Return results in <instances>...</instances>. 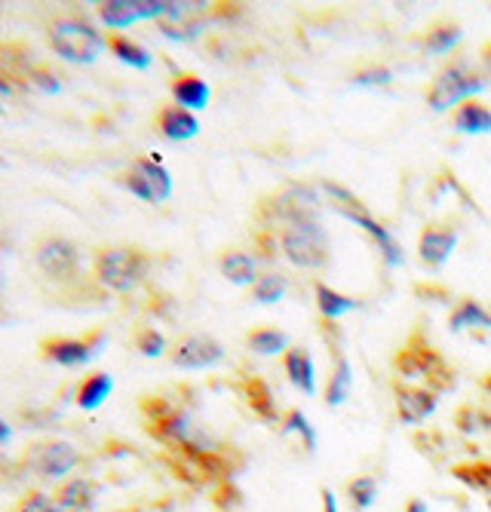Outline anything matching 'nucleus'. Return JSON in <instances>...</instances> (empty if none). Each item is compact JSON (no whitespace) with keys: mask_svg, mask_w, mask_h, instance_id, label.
Instances as JSON below:
<instances>
[{"mask_svg":"<svg viewBox=\"0 0 491 512\" xmlns=\"http://www.w3.org/2000/svg\"><path fill=\"white\" fill-rule=\"evenodd\" d=\"M157 129H160V135L172 138V142H188V138H194L200 132V123L191 111L178 108V105H166L157 114Z\"/></svg>","mask_w":491,"mask_h":512,"instance_id":"nucleus-15","label":"nucleus"},{"mask_svg":"<svg viewBox=\"0 0 491 512\" xmlns=\"http://www.w3.org/2000/svg\"><path fill=\"white\" fill-rule=\"evenodd\" d=\"M120 184L145 203H166L172 194V175L160 166L157 157H139L120 175Z\"/></svg>","mask_w":491,"mask_h":512,"instance_id":"nucleus-6","label":"nucleus"},{"mask_svg":"<svg viewBox=\"0 0 491 512\" xmlns=\"http://www.w3.org/2000/svg\"><path fill=\"white\" fill-rule=\"evenodd\" d=\"M479 424H491V417H485V414H479L473 408H461V414H458L461 433H476V430H482Z\"/></svg>","mask_w":491,"mask_h":512,"instance_id":"nucleus-36","label":"nucleus"},{"mask_svg":"<svg viewBox=\"0 0 491 512\" xmlns=\"http://www.w3.org/2000/svg\"><path fill=\"white\" fill-rule=\"evenodd\" d=\"M283 365H286L289 381H292L301 393H307V396H310V393H317V381H314V359H310V353H307V350H301V347L286 350Z\"/></svg>","mask_w":491,"mask_h":512,"instance_id":"nucleus-16","label":"nucleus"},{"mask_svg":"<svg viewBox=\"0 0 491 512\" xmlns=\"http://www.w3.org/2000/svg\"><path fill=\"white\" fill-rule=\"evenodd\" d=\"M409 512H427V506H424L421 500H412V503H409Z\"/></svg>","mask_w":491,"mask_h":512,"instance_id":"nucleus-39","label":"nucleus"},{"mask_svg":"<svg viewBox=\"0 0 491 512\" xmlns=\"http://www.w3.org/2000/svg\"><path fill=\"white\" fill-rule=\"evenodd\" d=\"M108 50H111L123 65H132V68H148V65H151V53L145 50L142 43L129 40L126 34H111V37H108Z\"/></svg>","mask_w":491,"mask_h":512,"instance_id":"nucleus-20","label":"nucleus"},{"mask_svg":"<svg viewBox=\"0 0 491 512\" xmlns=\"http://www.w3.org/2000/svg\"><path fill=\"white\" fill-rule=\"evenodd\" d=\"M280 249L295 267H304V270H320L329 261V240L317 218L286 224L280 234Z\"/></svg>","mask_w":491,"mask_h":512,"instance_id":"nucleus-4","label":"nucleus"},{"mask_svg":"<svg viewBox=\"0 0 491 512\" xmlns=\"http://www.w3.org/2000/svg\"><path fill=\"white\" fill-rule=\"evenodd\" d=\"M464 31L458 22H449V19H442L436 22L427 34H424V50L433 53V56H445L449 50H455V46L461 43Z\"/></svg>","mask_w":491,"mask_h":512,"instance_id":"nucleus-17","label":"nucleus"},{"mask_svg":"<svg viewBox=\"0 0 491 512\" xmlns=\"http://www.w3.org/2000/svg\"><path fill=\"white\" fill-rule=\"evenodd\" d=\"M59 509H74V512H80V509H89V503H93V488H89L86 482H80V479H74V482H68L65 488H62V494H59Z\"/></svg>","mask_w":491,"mask_h":512,"instance_id":"nucleus-30","label":"nucleus"},{"mask_svg":"<svg viewBox=\"0 0 491 512\" xmlns=\"http://www.w3.org/2000/svg\"><path fill=\"white\" fill-rule=\"evenodd\" d=\"M102 344H105V332H93L86 338H47L40 341V356L65 368H77L93 359L102 350Z\"/></svg>","mask_w":491,"mask_h":512,"instance_id":"nucleus-9","label":"nucleus"},{"mask_svg":"<svg viewBox=\"0 0 491 512\" xmlns=\"http://www.w3.org/2000/svg\"><path fill=\"white\" fill-rule=\"evenodd\" d=\"M396 411L403 424H421L436 411V393L424 387H396Z\"/></svg>","mask_w":491,"mask_h":512,"instance_id":"nucleus-13","label":"nucleus"},{"mask_svg":"<svg viewBox=\"0 0 491 512\" xmlns=\"http://www.w3.org/2000/svg\"><path fill=\"white\" fill-rule=\"evenodd\" d=\"M347 494L356 503V509H369L375 503V497H378V482L372 476H360V479H353L347 485Z\"/></svg>","mask_w":491,"mask_h":512,"instance_id":"nucleus-32","label":"nucleus"},{"mask_svg":"<svg viewBox=\"0 0 491 512\" xmlns=\"http://www.w3.org/2000/svg\"><path fill=\"white\" fill-rule=\"evenodd\" d=\"M10 436H13V430H10L4 421H0V445H7V442H10Z\"/></svg>","mask_w":491,"mask_h":512,"instance_id":"nucleus-38","label":"nucleus"},{"mask_svg":"<svg viewBox=\"0 0 491 512\" xmlns=\"http://www.w3.org/2000/svg\"><path fill=\"white\" fill-rule=\"evenodd\" d=\"M326 188V194L332 197V206L344 215V218H350L353 224H360V227H366V234L378 243V249L384 252V261L390 264V267H399L406 261V255H403V246H399L387 230H384V224H378L369 212H366V206L356 200L350 191H344L341 184H335V181H326L323 184Z\"/></svg>","mask_w":491,"mask_h":512,"instance_id":"nucleus-5","label":"nucleus"},{"mask_svg":"<svg viewBox=\"0 0 491 512\" xmlns=\"http://www.w3.org/2000/svg\"><path fill=\"white\" fill-rule=\"evenodd\" d=\"M396 368L403 371L406 378H433L439 387L452 384V371L445 368L442 356L436 350H430L427 344H421V338H412L406 350H399Z\"/></svg>","mask_w":491,"mask_h":512,"instance_id":"nucleus-8","label":"nucleus"},{"mask_svg":"<svg viewBox=\"0 0 491 512\" xmlns=\"http://www.w3.org/2000/svg\"><path fill=\"white\" fill-rule=\"evenodd\" d=\"M136 347H139V353H142V356L157 359V356L166 350V338H163L157 329H142V332L136 335Z\"/></svg>","mask_w":491,"mask_h":512,"instance_id":"nucleus-33","label":"nucleus"},{"mask_svg":"<svg viewBox=\"0 0 491 512\" xmlns=\"http://www.w3.org/2000/svg\"><path fill=\"white\" fill-rule=\"evenodd\" d=\"M243 393H246V402L249 408L264 417V421H277V411H274V393L267 387L261 378H246L243 381Z\"/></svg>","mask_w":491,"mask_h":512,"instance_id":"nucleus-21","label":"nucleus"},{"mask_svg":"<svg viewBox=\"0 0 491 512\" xmlns=\"http://www.w3.org/2000/svg\"><path fill=\"white\" fill-rule=\"evenodd\" d=\"M455 246H458V230H452V227H427L418 240L421 261L430 267H439V264L449 261Z\"/></svg>","mask_w":491,"mask_h":512,"instance_id":"nucleus-12","label":"nucleus"},{"mask_svg":"<svg viewBox=\"0 0 491 512\" xmlns=\"http://www.w3.org/2000/svg\"><path fill=\"white\" fill-rule=\"evenodd\" d=\"M169 89H172V96H175V102H178V108H185V111H203L206 105H209V83L203 80V77H197V74H175L172 77V83H169Z\"/></svg>","mask_w":491,"mask_h":512,"instance_id":"nucleus-14","label":"nucleus"},{"mask_svg":"<svg viewBox=\"0 0 491 512\" xmlns=\"http://www.w3.org/2000/svg\"><path fill=\"white\" fill-rule=\"evenodd\" d=\"M145 273H148V255L136 246H108L96 255L99 283L117 295L139 289Z\"/></svg>","mask_w":491,"mask_h":512,"instance_id":"nucleus-2","label":"nucleus"},{"mask_svg":"<svg viewBox=\"0 0 491 512\" xmlns=\"http://www.w3.org/2000/svg\"><path fill=\"white\" fill-rule=\"evenodd\" d=\"M350 387H353V371H350V362L344 356L335 359V375L326 387V402L329 405H341L347 396H350Z\"/></svg>","mask_w":491,"mask_h":512,"instance_id":"nucleus-26","label":"nucleus"},{"mask_svg":"<svg viewBox=\"0 0 491 512\" xmlns=\"http://www.w3.org/2000/svg\"><path fill=\"white\" fill-rule=\"evenodd\" d=\"M77 463V451L71 442H43L34 445L28 454V467L37 476H47V479H62L74 470Z\"/></svg>","mask_w":491,"mask_h":512,"instance_id":"nucleus-10","label":"nucleus"},{"mask_svg":"<svg viewBox=\"0 0 491 512\" xmlns=\"http://www.w3.org/2000/svg\"><path fill=\"white\" fill-rule=\"evenodd\" d=\"M225 359V347L209 335H191L178 341L172 350V365L175 368H209Z\"/></svg>","mask_w":491,"mask_h":512,"instance_id":"nucleus-11","label":"nucleus"},{"mask_svg":"<svg viewBox=\"0 0 491 512\" xmlns=\"http://www.w3.org/2000/svg\"><path fill=\"white\" fill-rule=\"evenodd\" d=\"M37 267L47 273L56 283H71L80 273V252L74 243L62 240V237H43L34 249Z\"/></svg>","mask_w":491,"mask_h":512,"instance_id":"nucleus-7","label":"nucleus"},{"mask_svg":"<svg viewBox=\"0 0 491 512\" xmlns=\"http://www.w3.org/2000/svg\"><path fill=\"white\" fill-rule=\"evenodd\" d=\"M221 273H225L234 286H252L255 258H249L243 252H225V255H221Z\"/></svg>","mask_w":491,"mask_h":512,"instance_id":"nucleus-23","label":"nucleus"},{"mask_svg":"<svg viewBox=\"0 0 491 512\" xmlns=\"http://www.w3.org/2000/svg\"><path fill=\"white\" fill-rule=\"evenodd\" d=\"M111 390H114V381H111L108 371H96V375L83 378V384L77 387V405L86 408V411H93L111 396Z\"/></svg>","mask_w":491,"mask_h":512,"instance_id":"nucleus-18","label":"nucleus"},{"mask_svg":"<svg viewBox=\"0 0 491 512\" xmlns=\"http://www.w3.org/2000/svg\"><path fill=\"white\" fill-rule=\"evenodd\" d=\"M16 512H62L59 503L50 497V494H40V491H31L19 500Z\"/></svg>","mask_w":491,"mask_h":512,"instance_id":"nucleus-34","label":"nucleus"},{"mask_svg":"<svg viewBox=\"0 0 491 512\" xmlns=\"http://www.w3.org/2000/svg\"><path fill=\"white\" fill-rule=\"evenodd\" d=\"M455 129H458V132H467V135H488V132H491V111H488L482 102L470 99V102H464V105L458 108V114H455Z\"/></svg>","mask_w":491,"mask_h":512,"instance_id":"nucleus-19","label":"nucleus"},{"mask_svg":"<svg viewBox=\"0 0 491 512\" xmlns=\"http://www.w3.org/2000/svg\"><path fill=\"white\" fill-rule=\"evenodd\" d=\"M286 292H289V279L283 273H267L255 279V286H252V298L258 304H277L286 298Z\"/></svg>","mask_w":491,"mask_h":512,"instance_id":"nucleus-25","label":"nucleus"},{"mask_svg":"<svg viewBox=\"0 0 491 512\" xmlns=\"http://www.w3.org/2000/svg\"><path fill=\"white\" fill-rule=\"evenodd\" d=\"M473 325L476 329H491V313L476 301H461L458 310L449 316V329L464 332V329H473Z\"/></svg>","mask_w":491,"mask_h":512,"instance_id":"nucleus-22","label":"nucleus"},{"mask_svg":"<svg viewBox=\"0 0 491 512\" xmlns=\"http://www.w3.org/2000/svg\"><path fill=\"white\" fill-rule=\"evenodd\" d=\"M50 43L62 59L80 65L96 62L108 46V40L80 16H56L50 22Z\"/></svg>","mask_w":491,"mask_h":512,"instance_id":"nucleus-1","label":"nucleus"},{"mask_svg":"<svg viewBox=\"0 0 491 512\" xmlns=\"http://www.w3.org/2000/svg\"><path fill=\"white\" fill-rule=\"evenodd\" d=\"M323 512H338V500L329 488L323 491Z\"/></svg>","mask_w":491,"mask_h":512,"instance_id":"nucleus-37","label":"nucleus"},{"mask_svg":"<svg viewBox=\"0 0 491 512\" xmlns=\"http://www.w3.org/2000/svg\"><path fill=\"white\" fill-rule=\"evenodd\" d=\"M99 16L111 28H126L139 19V4L136 0H105V4H99Z\"/></svg>","mask_w":491,"mask_h":512,"instance_id":"nucleus-24","label":"nucleus"},{"mask_svg":"<svg viewBox=\"0 0 491 512\" xmlns=\"http://www.w3.org/2000/svg\"><path fill=\"white\" fill-rule=\"evenodd\" d=\"M246 344H249L258 356H277V353L286 350L289 338H286L283 332H277V329H255V332L246 338Z\"/></svg>","mask_w":491,"mask_h":512,"instance_id":"nucleus-27","label":"nucleus"},{"mask_svg":"<svg viewBox=\"0 0 491 512\" xmlns=\"http://www.w3.org/2000/svg\"><path fill=\"white\" fill-rule=\"evenodd\" d=\"M393 80V71L387 65H369L353 74V86H384Z\"/></svg>","mask_w":491,"mask_h":512,"instance_id":"nucleus-35","label":"nucleus"},{"mask_svg":"<svg viewBox=\"0 0 491 512\" xmlns=\"http://www.w3.org/2000/svg\"><path fill=\"white\" fill-rule=\"evenodd\" d=\"M485 86V77L467 59H455L433 77L427 89V105L433 111H449L458 102H470V96H476Z\"/></svg>","mask_w":491,"mask_h":512,"instance_id":"nucleus-3","label":"nucleus"},{"mask_svg":"<svg viewBox=\"0 0 491 512\" xmlns=\"http://www.w3.org/2000/svg\"><path fill=\"white\" fill-rule=\"evenodd\" d=\"M283 436H292V433H298L301 439H304V448L307 451H317V433H314V427H310V421L307 417L298 411V408H292L289 414H286V421H283V430H280Z\"/></svg>","mask_w":491,"mask_h":512,"instance_id":"nucleus-31","label":"nucleus"},{"mask_svg":"<svg viewBox=\"0 0 491 512\" xmlns=\"http://www.w3.org/2000/svg\"><path fill=\"white\" fill-rule=\"evenodd\" d=\"M452 473L473 491H491V463H461Z\"/></svg>","mask_w":491,"mask_h":512,"instance_id":"nucleus-29","label":"nucleus"},{"mask_svg":"<svg viewBox=\"0 0 491 512\" xmlns=\"http://www.w3.org/2000/svg\"><path fill=\"white\" fill-rule=\"evenodd\" d=\"M488 509H491V500H488Z\"/></svg>","mask_w":491,"mask_h":512,"instance_id":"nucleus-40","label":"nucleus"},{"mask_svg":"<svg viewBox=\"0 0 491 512\" xmlns=\"http://www.w3.org/2000/svg\"><path fill=\"white\" fill-rule=\"evenodd\" d=\"M317 307H320V313L326 316V319H335V316H344V313H350L353 307H356V301L353 298H344V295H338L335 289H329V286H317Z\"/></svg>","mask_w":491,"mask_h":512,"instance_id":"nucleus-28","label":"nucleus"}]
</instances>
